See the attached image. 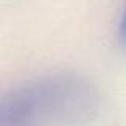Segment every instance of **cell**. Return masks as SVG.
I'll return each mask as SVG.
<instances>
[{"instance_id":"1","label":"cell","mask_w":126,"mask_h":126,"mask_svg":"<svg viewBox=\"0 0 126 126\" xmlns=\"http://www.w3.org/2000/svg\"><path fill=\"white\" fill-rule=\"evenodd\" d=\"M99 109V93L86 78L46 75L8 91L0 101L2 125L86 121Z\"/></svg>"},{"instance_id":"2","label":"cell","mask_w":126,"mask_h":126,"mask_svg":"<svg viewBox=\"0 0 126 126\" xmlns=\"http://www.w3.org/2000/svg\"><path fill=\"white\" fill-rule=\"evenodd\" d=\"M118 42L126 49V2H125V6H123V11H121L120 24H118Z\"/></svg>"}]
</instances>
